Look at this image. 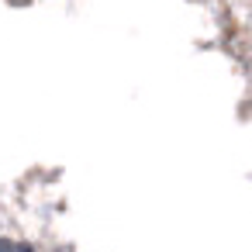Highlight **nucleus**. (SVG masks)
Wrapping results in <instances>:
<instances>
[{"label": "nucleus", "mask_w": 252, "mask_h": 252, "mask_svg": "<svg viewBox=\"0 0 252 252\" xmlns=\"http://www.w3.org/2000/svg\"><path fill=\"white\" fill-rule=\"evenodd\" d=\"M0 252H14V245L11 242H0Z\"/></svg>", "instance_id": "f257e3e1"}]
</instances>
